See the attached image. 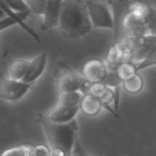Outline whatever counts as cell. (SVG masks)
Listing matches in <instances>:
<instances>
[{
	"label": "cell",
	"instance_id": "1",
	"mask_svg": "<svg viewBox=\"0 0 156 156\" xmlns=\"http://www.w3.org/2000/svg\"><path fill=\"white\" fill-rule=\"evenodd\" d=\"M58 27L67 39H80L88 34L93 27L85 1L63 0Z\"/></svg>",
	"mask_w": 156,
	"mask_h": 156
},
{
	"label": "cell",
	"instance_id": "2",
	"mask_svg": "<svg viewBox=\"0 0 156 156\" xmlns=\"http://www.w3.org/2000/svg\"><path fill=\"white\" fill-rule=\"evenodd\" d=\"M38 122L42 127L50 149H61L67 156L71 155L76 139L79 136L76 119L70 123L57 124L47 121L42 114H39Z\"/></svg>",
	"mask_w": 156,
	"mask_h": 156
},
{
	"label": "cell",
	"instance_id": "3",
	"mask_svg": "<svg viewBox=\"0 0 156 156\" xmlns=\"http://www.w3.org/2000/svg\"><path fill=\"white\" fill-rule=\"evenodd\" d=\"M60 69L54 73L58 95L64 93L80 91L83 76L78 74L64 61L59 62Z\"/></svg>",
	"mask_w": 156,
	"mask_h": 156
},
{
	"label": "cell",
	"instance_id": "4",
	"mask_svg": "<svg viewBox=\"0 0 156 156\" xmlns=\"http://www.w3.org/2000/svg\"><path fill=\"white\" fill-rule=\"evenodd\" d=\"M122 27L126 34L127 37L139 39L142 37L151 34L149 27L142 14L133 6V2L123 15Z\"/></svg>",
	"mask_w": 156,
	"mask_h": 156
},
{
	"label": "cell",
	"instance_id": "5",
	"mask_svg": "<svg viewBox=\"0 0 156 156\" xmlns=\"http://www.w3.org/2000/svg\"><path fill=\"white\" fill-rule=\"evenodd\" d=\"M93 28L114 29V15L109 5L100 2L85 1Z\"/></svg>",
	"mask_w": 156,
	"mask_h": 156
},
{
	"label": "cell",
	"instance_id": "6",
	"mask_svg": "<svg viewBox=\"0 0 156 156\" xmlns=\"http://www.w3.org/2000/svg\"><path fill=\"white\" fill-rule=\"evenodd\" d=\"M32 86V84L6 77L0 68V99L2 100L17 101L22 98Z\"/></svg>",
	"mask_w": 156,
	"mask_h": 156
},
{
	"label": "cell",
	"instance_id": "7",
	"mask_svg": "<svg viewBox=\"0 0 156 156\" xmlns=\"http://www.w3.org/2000/svg\"><path fill=\"white\" fill-rule=\"evenodd\" d=\"M80 111V106L67 108L56 105L54 108H51L50 111L42 115L47 121L50 123L64 124L75 120V117Z\"/></svg>",
	"mask_w": 156,
	"mask_h": 156
},
{
	"label": "cell",
	"instance_id": "8",
	"mask_svg": "<svg viewBox=\"0 0 156 156\" xmlns=\"http://www.w3.org/2000/svg\"><path fill=\"white\" fill-rule=\"evenodd\" d=\"M108 73L106 63L101 59H93L86 62L83 68V76L91 82H103Z\"/></svg>",
	"mask_w": 156,
	"mask_h": 156
},
{
	"label": "cell",
	"instance_id": "9",
	"mask_svg": "<svg viewBox=\"0 0 156 156\" xmlns=\"http://www.w3.org/2000/svg\"><path fill=\"white\" fill-rule=\"evenodd\" d=\"M63 0H47L41 29L43 31L58 27Z\"/></svg>",
	"mask_w": 156,
	"mask_h": 156
},
{
	"label": "cell",
	"instance_id": "10",
	"mask_svg": "<svg viewBox=\"0 0 156 156\" xmlns=\"http://www.w3.org/2000/svg\"><path fill=\"white\" fill-rule=\"evenodd\" d=\"M91 93L97 96L102 103V108L106 110L115 118H119V115L111 107V103L114 101V91L110 87L106 86L103 82H96L93 83Z\"/></svg>",
	"mask_w": 156,
	"mask_h": 156
},
{
	"label": "cell",
	"instance_id": "11",
	"mask_svg": "<svg viewBox=\"0 0 156 156\" xmlns=\"http://www.w3.org/2000/svg\"><path fill=\"white\" fill-rule=\"evenodd\" d=\"M156 44V35L149 34L136 40L135 50L128 61L137 65L142 62Z\"/></svg>",
	"mask_w": 156,
	"mask_h": 156
},
{
	"label": "cell",
	"instance_id": "12",
	"mask_svg": "<svg viewBox=\"0 0 156 156\" xmlns=\"http://www.w3.org/2000/svg\"><path fill=\"white\" fill-rule=\"evenodd\" d=\"M47 62V53H42L30 60L28 70L22 82L34 85L37 79L43 74Z\"/></svg>",
	"mask_w": 156,
	"mask_h": 156
},
{
	"label": "cell",
	"instance_id": "13",
	"mask_svg": "<svg viewBox=\"0 0 156 156\" xmlns=\"http://www.w3.org/2000/svg\"><path fill=\"white\" fill-rule=\"evenodd\" d=\"M0 9L4 12L6 15V16L10 17V18H13L15 21L18 22V24L26 32V33L28 34L31 37H32V39L35 41L38 44H41V38H40L39 34H38L37 32H35L33 29L31 27H29L28 24H25L24 21H25L26 18H28L29 15L31 14L30 11H28V12H21V13H16V12H14L13 11L11 10L7 5H5V3L3 2L2 0H0Z\"/></svg>",
	"mask_w": 156,
	"mask_h": 156
},
{
	"label": "cell",
	"instance_id": "14",
	"mask_svg": "<svg viewBox=\"0 0 156 156\" xmlns=\"http://www.w3.org/2000/svg\"><path fill=\"white\" fill-rule=\"evenodd\" d=\"M102 103L100 99L93 93L84 94L80 103V109L87 116L97 115L102 109Z\"/></svg>",
	"mask_w": 156,
	"mask_h": 156
},
{
	"label": "cell",
	"instance_id": "15",
	"mask_svg": "<svg viewBox=\"0 0 156 156\" xmlns=\"http://www.w3.org/2000/svg\"><path fill=\"white\" fill-rule=\"evenodd\" d=\"M30 60L17 59L11 64L9 67L10 78L17 81H22L25 77L29 67Z\"/></svg>",
	"mask_w": 156,
	"mask_h": 156
},
{
	"label": "cell",
	"instance_id": "16",
	"mask_svg": "<svg viewBox=\"0 0 156 156\" xmlns=\"http://www.w3.org/2000/svg\"><path fill=\"white\" fill-rule=\"evenodd\" d=\"M127 60L128 58L122 50L119 41L113 42L107 53L106 62L108 64H119Z\"/></svg>",
	"mask_w": 156,
	"mask_h": 156
},
{
	"label": "cell",
	"instance_id": "17",
	"mask_svg": "<svg viewBox=\"0 0 156 156\" xmlns=\"http://www.w3.org/2000/svg\"><path fill=\"white\" fill-rule=\"evenodd\" d=\"M122 86L124 89L129 94H138L141 92L144 87L143 78L139 73H136L123 81Z\"/></svg>",
	"mask_w": 156,
	"mask_h": 156
},
{
	"label": "cell",
	"instance_id": "18",
	"mask_svg": "<svg viewBox=\"0 0 156 156\" xmlns=\"http://www.w3.org/2000/svg\"><path fill=\"white\" fill-rule=\"evenodd\" d=\"M84 94L80 91H73V92L64 93L58 95L57 105L67 108L80 106Z\"/></svg>",
	"mask_w": 156,
	"mask_h": 156
},
{
	"label": "cell",
	"instance_id": "19",
	"mask_svg": "<svg viewBox=\"0 0 156 156\" xmlns=\"http://www.w3.org/2000/svg\"><path fill=\"white\" fill-rule=\"evenodd\" d=\"M116 71L123 81L136 73H138L136 71V65L130 61H124L118 64L116 66Z\"/></svg>",
	"mask_w": 156,
	"mask_h": 156
},
{
	"label": "cell",
	"instance_id": "20",
	"mask_svg": "<svg viewBox=\"0 0 156 156\" xmlns=\"http://www.w3.org/2000/svg\"><path fill=\"white\" fill-rule=\"evenodd\" d=\"M32 149L33 147L32 146L21 145L7 149L2 154V156H32Z\"/></svg>",
	"mask_w": 156,
	"mask_h": 156
},
{
	"label": "cell",
	"instance_id": "21",
	"mask_svg": "<svg viewBox=\"0 0 156 156\" xmlns=\"http://www.w3.org/2000/svg\"><path fill=\"white\" fill-rule=\"evenodd\" d=\"M154 66H156V44L150 50L145 59L136 65V71L139 73V71H142Z\"/></svg>",
	"mask_w": 156,
	"mask_h": 156
},
{
	"label": "cell",
	"instance_id": "22",
	"mask_svg": "<svg viewBox=\"0 0 156 156\" xmlns=\"http://www.w3.org/2000/svg\"><path fill=\"white\" fill-rule=\"evenodd\" d=\"M47 0H26V5L31 13L37 15H44Z\"/></svg>",
	"mask_w": 156,
	"mask_h": 156
},
{
	"label": "cell",
	"instance_id": "23",
	"mask_svg": "<svg viewBox=\"0 0 156 156\" xmlns=\"http://www.w3.org/2000/svg\"><path fill=\"white\" fill-rule=\"evenodd\" d=\"M14 12L21 13L29 11L28 7L24 0H2Z\"/></svg>",
	"mask_w": 156,
	"mask_h": 156
},
{
	"label": "cell",
	"instance_id": "24",
	"mask_svg": "<svg viewBox=\"0 0 156 156\" xmlns=\"http://www.w3.org/2000/svg\"><path fill=\"white\" fill-rule=\"evenodd\" d=\"M70 156H91L83 146L79 136L76 137L74 146H73V151H72Z\"/></svg>",
	"mask_w": 156,
	"mask_h": 156
},
{
	"label": "cell",
	"instance_id": "25",
	"mask_svg": "<svg viewBox=\"0 0 156 156\" xmlns=\"http://www.w3.org/2000/svg\"><path fill=\"white\" fill-rule=\"evenodd\" d=\"M32 156H50V148L44 145H38L32 149Z\"/></svg>",
	"mask_w": 156,
	"mask_h": 156
},
{
	"label": "cell",
	"instance_id": "26",
	"mask_svg": "<svg viewBox=\"0 0 156 156\" xmlns=\"http://www.w3.org/2000/svg\"><path fill=\"white\" fill-rule=\"evenodd\" d=\"M15 24H18V22L15 19L10 18V17L6 16L3 19L0 20V31L6 30V29L9 28L10 27H12Z\"/></svg>",
	"mask_w": 156,
	"mask_h": 156
},
{
	"label": "cell",
	"instance_id": "27",
	"mask_svg": "<svg viewBox=\"0 0 156 156\" xmlns=\"http://www.w3.org/2000/svg\"><path fill=\"white\" fill-rule=\"evenodd\" d=\"M116 1L118 2L119 4L122 5L123 6L124 8H125L127 10L129 9L130 6L132 5V4L133 2L131 1V0H116Z\"/></svg>",
	"mask_w": 156,
	"mask_h": 156
},
{
	"label": "cell",
	"instance_id": "28",
	"mask_svg": "<svg viewBox=\"0 0 156 156\" xmlns=\"http://www.w3.org/2000/svg\"><path fill=\"white\" fill-rule=\"evenodd\" d=\"M6 14H5L4 12H3L2 11L1 9H0V20L3 19V18H6Z\"/></svg>",
	"mask_w": 156,
	"mask_h": 156
}]
</instances>
